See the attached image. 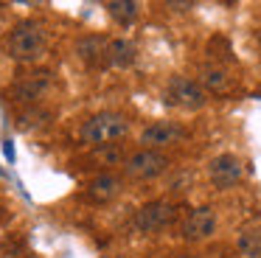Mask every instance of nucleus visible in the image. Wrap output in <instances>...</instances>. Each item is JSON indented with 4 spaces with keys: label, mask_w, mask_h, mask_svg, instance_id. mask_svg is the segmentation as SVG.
Masks as SVG:
<instances>
[{
    "label": "nucleus",
    "mask_w": 261,
    "mask_h": 258,
    "mask_svg": "<svg viewBox=\"0 0 261 258\" xmlns=\"http://www.w3.org/2000/svg\"><path fill=\"white\" fill-rule=\"evenodd\" d=\"M45 45H48V37H45L40 22L23 20L12 28L6 48H9V56L17 62H37L45 54Z\"/></svg>",
    "instance_id": "f257e3e1"
},
{
    "label": "nucleus",
    "mask_w": 261,
    "mask_h": 258,
    "mask_svg": "<svg viewBox=\"0 0 261 258\" xmlns=\"http://www.w3.org/2000/svg\"><path fill=\"white\" fill-rule=\"evenodd\" d=\"M129 132V123L118 112H98V115L87 118L82 126V140L90 146H110L115 140H121Z\"/></svg>",
    "instance_id": "f03ea898"
},
{
    "label": "nucleus",
    "mask_w": 261,
    "mask_h": 258,
    "mask_svg": "<svg viewBox=\"0 0 261 258\" xmlns=\"http://www.w3.org/2000/svg\"><path fill=\"white\" fill-rule=\"evenodd\" d=\"M124 168H126V174L135 177V179H154L169 168V157L154 151V149H141L124 163Z\"/></svg>",
    "instance_id": "7ed1b4c3"
},
{
    "label": "nucleus",
    "mask_w": 261,
    "mask_h": 258,
    "mask_svg": "<svg viewBox=\"0 0 261 258\" xmlns=\"http://www.w3.org/2000/svg\"><path fill=\"white\" fill-rule=\"evenodd\" d=\"M51 87H54V73L34 70V73L23 76L17 84H14L12 95H14V101H20V104H37L40 98H45V95L51 93Z\"/></svg>",
    "instance_id": "20e7f679"
},
{
    "label": "nucleus",
    "mask_w": 261,
    "mask_h": 258,
    "mask_svg": "<svg viewBox=\"0 0 261 258\" xmlns=\"http://www.w3.org/2000/svg\"><path fill=\"white\" fill-rule=\"evenodd\" d=\"M169 101L177 107H182V110H199V107H205V101H208V93H205V87L199 82H194V79L174 76L169 84Z\"/></svg>",
    "instance_id": "39448f33"
},
{
    "label": "nucleus",
    "mask_w": 261,
    "mask_h": 258,
    "mask_svg": "<svg viewBox=\"0 0 261 258\" xmlns=\"http://www.w3.org/2000/svg\"><path fill=\"white\" fill-rule=\"evenodd\" d=\"M171 219H174V205L158 199V202L143 205L141 211L135 213V227L141 230V233H158V230L169 227Z\"/></svg>",
    "instance_id": "423d86ee"
},
{
    "label": "nucleus",
    "mask_w": 261,
    "mask_h": 258,
    "mask_svg": "<svg viewBox=\"0 0 261 258\" xmlns=\"http://www.w3.org/2000/svg\"><path fill=\"white\" fill-rule=\"evenodd\" d=\"M208 174H211V183H214L216 188H233V185L242 179L244 166L236 154H219V157L211 160Z\"/></svg>",
    "instance_id": "0eeeda50"
},
{
    "label": "nucleus",
    "mask_w": 261,
    "mask_h": 258,
    "mask_svg": "<svg viewBox=\"0 0 261 258\" xmlns=\"http://www.w3.org/2000/svg\"><path fill=\"white\" fill-rule=\"evenodd\" d=\"M214 230H216V213L211 208H194L182 222V239L202 241L208 236H214Z\"/></svg>",
    "instance_id": "6e6552de"
},
{
    "label": "nucleus",
    "mask_w": 261,
    "mask_h": 258,
    "mask_svg": "<svg viewBox=\"0 0 261 258\" xmlns=\"http://www.w3.org/2000/svg\"><path fill=\"white\" fill-rule=\"evenodd\" d=\"M182 126L174 121H154L152 126H146L141 132V143H146V149H158V146H169L177 143L182 138Z\"/></svg>",
    "instance_id": "1a4fd4ad"
},
{
    "label": "nucleus",
    "mask_w": 261,
    "mask_h": 258,
    "mask_svg": "<svg viewBox=\"0 0 261 258\" xmlns=\"http://www.w3.org/2000/svg\"><path fill=\"white\" fill-rule=\"evenodd\" d=\"M107 50H110L107 37H98V34L82 37L79 42H76V54H79V59L87 62V65H101V62L107 59Z\"/></svg>",
    "instance_id": "9d476101"
},
{
    "label": "nucleus",
    "mask_w": 261,
    "mask_h": 258,
    "mask_svg": "<svg viewBox=\"0 0 261 258\" xmlns=\"http://www.w3.org/2000/svg\"><path fill=\"white\" fill-rule=\"evenodd\" d=\"M118 191H121V179L113 177V174H101V177H96L90 183L87 196L93 202H110L113 196H118Z\"/></svg>",
    "instance_id": "9b49d317"
},
{
    "label": "nucleus",
    "mask_w": 261,
    "mask_h": 258,
    "mask_svg": "<svg viewBox=\"0 0 261 258\" xmlns=\"http://www.w3.org/2000/svg\"><path fill=\"white\" fill-rule=\"evenodd\" d=\"M138 50L135 45L129 42V39H113L110 42V50H107V62L115 67H129L132 62H135Z\"/></svg>",
    "instance_id": "f8f14e48"
},
{
    "label": "nucleus",
    "mask_w": 261,
    "mask_h": 258,
    "mask_svg": "<svg viewBox=\"0 0 261 258\" xmlns=\"http://www.w3.org/2000/svg\"><path fill=\"white\" fill-rule=\"evenodd\" d=\"M239 250L247 258H261V224H250L239 233Z\"/></svg>",
    "instance_id": "ddd939ff"
},
{
    "label": "nucleus",
    "mask_w": 261,
    "mask_h": 258,
    "mask_svg": "<svg viewBox=\"0 0 261 258\" xmlns=\"http://www.w3.org/2000/svg\"><path fill=\"white\" fill-rule=\"evenodd\" d=\"M107 11L118 25H129V22L138 17V3H132V0H110Z\"/></svg>",
    "instance_id": "4468645a"
},
{
    "label": "nucleus",
    "mask_w": 261,
    "mask_h": 258,
    "mask_svg": "<svg viewBox=\"0 0 261 258\" xmlns=\"http://www.w3.org/2000/svg\"><path fill=\"white\" fill-rule=\"evenodd\" d=\"M202 82H205V87H208L211 93H216V95H222V93L230 90V82H227L225 70H219V67H208L205 76H202Z\"/></svg>",
    "instance_id": "2eb2a0df"
},
{
    "label": "nucleus",
    "mask_w": 261,
    "mask_h": 258,
    "mask_svg": "<svg viewBox=\"0 0 261 258\" xmlns=\"http://www.w3.org/2000/svg\"><path fill=\"white\" fill-rule=\"evenodd\" d=\"M48 112H40V110H29L20 115V129H34V126H42V123L48 121Z\"/></svg>",
    "instance_id": "dca6fc26"
},
{
    "label": "nucleus",
    "mask_w": 261,
    "mask_h": 258,
    "mask_svg": "<svg viewBox=\"0 0 261 258\" xmlns=\"http://www.w3.org/2000/svg\"><path fill=\"white\" fill-rule=\"evenodd\" d=\"M3 154H6V160L9 163H14V143H12V140H3Z\"/></svg>",
    "instance_id": "f3484780"
},
{
    "label": "nucleus",
    "mask_w": 261,
    "mask_h": 258,
    "mask_svg": "<svg viewBox=\"0 0 261 258\" xmlns=\"http://www.w3.org/2000/svg\"><path fill=\"white\" fill-rule=\"evenodd\" d=\"M177 258H197V255H188V252H182V255H177Z\"/></svg>",
    "instance_id": "a211bd4d"
},
{
    "label": "nucleus",
    "mask_w": 261,
    "mask_h": 258,
    "mask_svg": "<svg viewBox=\"0 0 261 258\" xmlns=\"http://www.w3.org/2000/svg\"><path fill=\"white\" fill-rule=\"evenodd\" d=\"M23 258H34V255H23Z\"/></svg>",
    "instance_id": "6ab92c4d"
}]
</instances>
